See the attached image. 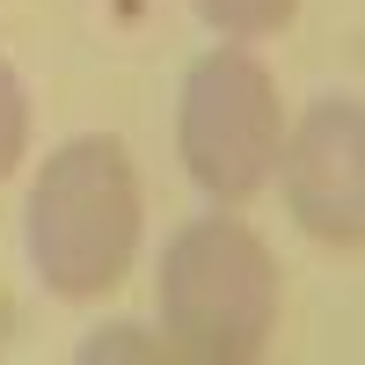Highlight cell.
<instances>
[{
    "instance_id": "7a4b0ae2",
    "label": "cell",
    "mask_w": 365,
    "mask_h": 365,
    "mask_svg": "<svg viewBox=\"0 0 365 365\" xmlns=\"http://www.w3.org/2000/svg\"><path fill=\"white\" fill-rule=\"evenodd\" d=\"M154 307L168 358L249 365L278 329V256L249 220H227V212L182 220L161 249Z\"/></svg>"
},
{
    "instance_id": "277c9868",
    "label": "cell",
    "mask_w": 365,
    "mask_h": 365,
    "mask_svg": "<svg viewBox=\"0 0 365 365\" xmlns=\"http://www.w3.org/2000/svg\"><path fill=\"white\" fill-rule=\"evenodd\" d=\"M285 205L299 234H314L322 249H358L365 241V110L358 96H322L278 146Z\"/></svg>"
},
{
    "instance_id": "3957f363",
    "label": "cell",
    "mask_w": 365,
    "mask_h": 365,
    "mask_svg": "<svg viewBox=\"0 0 365 365\" xmlns=\"http://www.w3.org/2000/svg\"><path fill=\"white\" fill-rule=\"evenodd\" d=\"M278 146H285V110H278V81L256 51L220 44L182 73L175 154H182V175L212 205H249L278 175Z\"/></svg>"
},
{
    "instance_id": "6da1fadb",
    "label": "cell",
    "mask_w": 365,
    "mask_h": 365,
    "mask_svg": "<svg viewBox=\"0 0 365 365\" xmlns=\"http://www.w3.org/2000/svg\"><path fill=\"white\" fill-rule=\"evenodd\" d=\"M139 220H146V197H139V168L125 139L81 132L29 182V205H22L29 270L58 299H103L132 278Z\"/></svg>"
},
{
    "instance_id": "5b68a950",
    "label": "cell",
    "mask_w": 365,
    "mask_h": 365,
    "mask_svg": "<svg viewBox=\"0 0 365 365\" xmlns=\"http://www.w3.org/2000/svg\"><path fill=\"white\" fill-rule=\"evenodd\" d=\"M205 29H220L227 44H256V37H278V29L299 15V0H190Z\"/></svg>"
},
{
    "instance_id": "8992f818",
    "label": "cell",
    "mask_w": 365,
    "mask_h": 365,
    "mask_svg": "<svg viewBox=\"0 0 365 365\" xmlns=\"http://www.w3.org/2000/svg\"><path fill=\"white\" fill-rule=\"evenodd\" d=\"M22 154H29V96H22L15 66L0 58V182L22 168Z\"/></svg>"
}]
</instances>
